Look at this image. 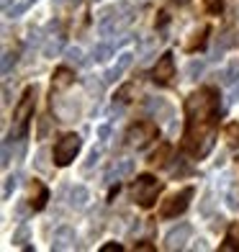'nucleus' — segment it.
Wrapping results in <instances>:
<instances>
[{
	"instance_id": "nucleus-1",
	"label": "nucleus",
	"mask_w": 239,
	"mask_h": 252,
	"mask_svg": "<svg viewBox=\"0 0 239 252\" xmlns=\"http://www.w3.org/2000/svg\"><path fill=\"white\" fill-rule=\"evenodd\" d=\"M219 124V95L213 88H201L185 98V131L183 150L193 157H206L216 139Z\"/></svg>"
},
{
	"instance_id": "nucleus-2",
	"label": "nucleus",
	"mask_w": 239,
	"mask_h": 252,
	"mask_svg": "<svg viewBox=\"0 0 239 252\" xmlns=\"http://www.w3.org/2000/svg\"><path fill=\"white\" fill-rule=\"evenodd\" d=\"M134 21V8L131 3H116L100 10L98 16V33L100 36H113V33L123 31Z\"/></svg>"
},
{
	"instance_id": "nucleus-3",
	"label": "nucleus",
	"mask_w": 239,
	"mask_h": 252,
	"mask_svg": "<svg viewBox=\"0 0 239 252\" xmlns=\"http://www.w3.org/2000/svg\"><path fill=\"white\" fill-rule=\"evenodd\" d=\"M159 190H162V183L152 175H139L131 186V198L142 206V209H152Z\"/></svg>"
},
{
	"instance_id": "nucleus-4",
	"label": "nucleus",
	"mask_w": 239,
	"mask_h": 252,
	"mask_svg": "<svg viewBox=\"0 0 239 252\" xmlns=\"http://www.w3.org/2000/svg\"><path fill=\"white\" fill-rule=\"evenodd\" d=\"M33 106H36V88H26L24 90V98H21V103L16 106L13 111V124H16V131L13 136H24L26 129H29V119L33 113ZM10 136V139H13Z\"/></svg>"
},
{
	"instance_id": "nucleus-5",
	"label": "nucleus",
	"mask_w": 239,
	"mask_h": 252,
	"mask_svg": "<svg viewBox=\"0 0 239 252\" xmlns=\"http://www.w3.org/2000/svg\"><path fill=\"white\" fill-rule=\"evenodd\" d=\"M83 150V139L77 134H64L60 142L54 144V165L57 167H67L77 157V152Z\"/></svg>"
},
{
	"instance_id": "nucleus-6",
	"label": "nucleus",
	"mask_w": 239,
	"mask_h": 252,
	"mask_svg": "<svg viewBox=\"0 0 239 252\" xmlns=\"http://www.w3.org/2000/svg\"><path fill=\"white\" fill-rule=\"evenodd\" d=\"M126 139L131 147H136V150H144L147 144H149L152 139H157V124L154 121H139V124H134L129 134H126Z\"/></svg>"
},
{
	"instance_id": "nucleus-7",
	"label": "nucleus",
	"mask_w": 239,
	"mask_h": 252,
	"mask_svg": "<svg viewBox=\"0 0 239 252\" xmlns=\"http://www.w3.org/2000/svg\"><path fill=\"white\" fill-rule=\"evenodd\" d=\"M193 193H196V190L188 186V188H183L180 193H175V196H170V201H165L162 209H159V216H162V219H175V216H180V214L188 209Z\"/></svg>"
},
{
	"instance_id": "nucleus-8",
	"label": "nucleus",
	"mask_w": 239,
	"mask_h": 252,
	"mask_svg": "<svg viewBox=\"0 0 239 252\" xmlns=\"http://www.w3.org/2000/svg\"><path fill=\"white\" fill-rule=\"evenodd\" d=\"M190 234H193V226H190L188 221L173 226V229L165 234V250H183L185 242L190 239Z\"/></svg>"
},
{
	"instance_id": "nucleus-9",
	"label": "nucleus",
	"mask_w": 239,
	"mask_h": 252,
	"mask_svg": "<svg viewBox=\"0 0 239 252\" xmlns=\"http://www.w3.org/2000/svg\"><path fill=\"white\" fill-rule=\"evenodd\" d=\"M175 77V60H173V54H162L157 60V64H154V70H152V80L157 85H167L170 80Z\"/></svg>"
},
{
	"instance_id": "nucleus-10",
	"label": "nucleus",
	"mask_w": 239,
	"mask_h": 252,
	"mask_svg": "<svg viewBox=\"0 0 239 252\" xmlns=\"http://www.w3.org/2000/svg\"><path fill=\"white\" fill-rule=\"evenodd\" d=\"M131 64H134V54H131V52H123V54H119L116 64H111L108 70H106V75H103V83H106V85H113L116 80H121V75L126 72Z\"/></svg>"
},
{
	"instance_id": "nucleus-11",
	"label": "nucleus",
	"mask_w": 239,
	"mask_h": 252,
	"mask_svg": "<svg viewBox=\"0 0 239 252\" xmlns=\"http://www.w3.org/2000/svg\"><path fill=\"white\" fill-rule=\"evenodd\" d=\"M77 242V234H75V229L72 226H60V229H54V237H52V250H72Z\"/></svg>"
},
{
	"instance_id": "nucleus-12",
	"label": "nucleus",
	"mask_w": 239,
	"mask_h": 252,
	"mask_svg": "<svg viewBox=\"0 0 239 252\" xmlns=\"http://www.w3.org/2000/svg\"><path fill=\"white\" fill-rule=\"evenodd\" d=\"M47 201H49V190H47V186H44L41 180H33L31 183V211H41L44 206H47Z\"/></svg>"
},
{
	"instance_id": "nucleus-13",
	"label": "nucleus",
	"mask_w": 239,
	"mask_h": 252,
	"mask_svg": "<svg viewBox=\"0 0 239 252\" xmlns=\"http://www.w3.org/2000/svg\"><path fill=\"white\" fill-rule=\"evenodd\" d=\"M144 108H147V113H152V116H154V119H159V121L173 116V106H170V103H167L165 98H149Z\"/></svg>"
},
{
	"instance_id": "nucleus-14",
	"label": "nucleus",
	"mask_w": 239,
	"mask_h": 252,
	"mask_svg": "<svg viewBox=\"0 0 239 252\" xmlns=\"http://www.w3.org/2000/svg\"><path fill=\"white\" fill-rule=\"evenodd\" d=\"M131 173H134V159L123 157V159H119V162H116V165H113V167L108 170V175H106V183L121 180V178H126V175H131Z\"/></svg>"
},
{
	"instance_id": "nucleus-15",
	"label": "nucleus",
	"mask_w": 239,
	"mask_h": 252,
	"mask_svg": "<svg viewBox=\"0 0 239 252\" xmlns=\"http://www.w3.org/2000/svg\"><path fill=\"white\" fill-rule=\"evenodd\" d=\"M67 198H70V206H72V209H85V206H88V198H90V193H88V188L85 186H72L70 188V196H67Z\"/></svg>"
},
{
	"instance_id": "nucleus-16",
	"label": "nucleus",
	"mask_w": 239,
	"mask_h": 252,
	"mask_svg": "<svg viewBox=\"0 0 239 252\" xmlns=\"http://www.w3.org/2000/svg\"><path fill=\"white\" fill-rule=\"evenodd\" d=\"M219 80H221V85H234V83H239V60H232L229 64H226V70L219 75Z\"/></svg>"
},
{
	"instance_id": "nucleus-17",
	"label": "nucleus",
	"mask_w": 239,
	"mask_h": 252,
	"mask_svg": "<svg viewBox=\"0 0 239 252\" xmlns=\"http://www.w3.org/2000/svg\"><path fill=\"white\" fill-rule=\"evenodd\" d=\"M64 47V36H49L44 44V57H57Z\"/></svg>"
},
{
	"instance_id": "nucleus-18",
	"label": "nucleus",
	"mask_w": 239,
	"mask_h": 252,
	"mask_svg": "<svg viewBox=\"0 0 239 252\" xmlns=\"http://www.w3.org/2000/svg\"><path fill=\"white\" fill-rule=\"evenodd\" d=\"M72 80L75 75L67 70V67H62V70H57V77H54V90H64V88H70L72 85Z\"/></svg>"
},
{
	"instance_id": "nucleus-19",
	"label": "nucleus",
	"mask_w": 239,
	"mask_h": 252,
	"mask_svg": "<svg viewBox=\"0 0 239 252\" xmlns=\"http://www.w3.org/2000/svg\"><path fill=\"white\" fill-rule=\"evenodd\" d=\"M29 5H31V0H13V5L5 8V16L8 18H18V16H24L29 10Z\"/></svg>"
},
{
	"instance_id": "nucleus-20",
	"label": "nucleus",
	"mask_w": 239,
	"mask_h": 252,
	"mask_svg": "<svg viewBox=\"0 0 239 252\" xmlns=\"http://www.w3.org/2000/svg\"><path fill=\"white\" fill-rule=\"evenodd\" d=\"M203 70H206V64H203L201 60H190L188 67H185V75H188V80H198L203 75Z\"/></svg>"
},
{
	"instance_id": "nucleus-21",
	"label": "nucleus",
	"mask_w": 239,
	"mask_h": 252,
	"mask_svg": "<svg viewBox=\"0 0 239 252\" xmlns=\"http://www.w3.org/2000/svg\"><path fill=\"white\" fill-rule=\"evenodd\" d=\"M111 54H113V47H111V44H98V47L93 49V62H106Z\"/></svg>"
},
{
	"instance_id": "nucleus-22",
	"label": "nucleus",
	"mask_w": 239,
	"mask_h": 252,
	"mask_svg": "<svg viewBox=\"0 0 239 252\" xmlns=\"http://www.w3.org/2000/svg\"><path fill=\"white\" fill-rule=\"evenodd\" d=\"M64 57H67V62L75 64V67L85 64V60H83V49H80V47H70V49L64 52Z\"/></svg>"
},
{
	"instance_id": "nucleus-23",
	"label": "nucleus",
	"mask_w": 239,
	"mask_h": 252,
	"mask_svg": "<svg viewBox=\"0 0 239 252\" xmlns=\"http://www.w3.org/2000/svg\"><path fill=\"white\" fill-rule=\"evenodd\" d=\"M16 60H18V54H16V52H10V49H5V52H3V75H8V72H10V67L16 64Z\"/></svg>"
},
{
	"instance_id": "nucleus-24",
	"label": "nucleus",
	"mask_w": 239,
	"mask_h": 252,
	"mask_svg": "<svg viewBox=\"0 0 239 252\" xmlns=\"http://www.w3.org/2000/svg\"><path fill=\"white\" fill-rule=\"evenodd\" d=\"M226 206H229L232 211L239 209V188H237V186H232L229 193H226Z\"/></svg>"
},
{
	"instance_id": "nucleus-25",
	"label": "nucleus",
	"mask_w": 239,
	"mask_h": 252,
	"mask_svg": "<svg viewBox=\"0 0 239 252\" xmlns=\"http://www.w3.org/2000/svg\"><path fill=\"white\" fill-rule=\"evenodd\" d=\"M26 242H29V226L24 224V226H18L16 232H13V245L21 247V245H26Z\"/></svg>"
},
{
	"instance_id": "nucleus-26",
	"label": "nucleus",
	"mask_w": 239,
	"mask_h": 252,
	"mask_svg": "<svg viewBox=\"0 0 239 252\" xmlns=\"http://www.w3.org/2000/svg\"><path fill=\"white\" fill-rule=\"evenodd\" d=\"M16 186H18V175H10V178H5V188H3V198H5V201L10 198V193L16 190Z\"/></svg>"
},
{
	"instance_id": "nucleus-27",
	"label": "nucleus",
	"mask_w": 239,
	"mask_h": 252,
	"mask_svg": "<svg viewBox=\"0 0 239 252\" xmlns=\"http://www.w3.org/2000/svg\"><path fill=\"white\" fill-rule=\"evenodd\" d=\"M33 165H36V170H41V173H47V150H39L36 152V159H33Z\"/></svg>"
},
{
	"instance_id": "nucleus-28",
	"label": "nucleus",
	"mask_w": 239,
	"mask_h": 252,
	"mask_svg": "<svg viewBox=\"0 0 239 252\" xmlns=\"http://www.w3.org/2000/svg\"><path fill=\"white\" fill-rule=\"evenodd\" d=\"M226 136H229L232 147H239V124H232L229 129H226Z\"/></svg>"
},
{
	"instance_id": "nucleus-29",
	"label": "nucleus",
	"mask_w": 239,
	"mask_h": 252,
	"mask_svg": "<svg viewBox=\"0 0 239 252\" xmlns=\"http://www.w3.org/2000/svg\"><path fill=\"white\" fill-rule=\"evenodd\" d=\"M167 152H170V147H167V144H165V147H159V152H154V155L149 157V162H152V165H162V162H165L162 157H167Z\"/></svg>"
},
{
	"instance_id": "nucleus-30",
	"label": "nucleus",
	"mask_w": 239,
	"mask_h": 252,
	"mask_svg": "<svg viewBox=\"0 0 239 252\" xmlns=\"http://www.w3.org/2000/svg\"><path fill=\"white\" fill-rule=\"evenodd\" d=\"M237 100H239V83H234V85H232L229 95H226V106H234Z\"/></svg>"
},
{
	"instance_id": "nucleus-31",
	"label": "nucleus",
	"mask_w": 239,
	"mask_h": 252,
	"mask_svg": "<svg viewBox=\"0 0 239 252\" xmlns=\"http://www.w3.org/2000/svg\"><path fill=\"white\" fill-rule=\"evenodd\" d=\"M203 3H206L209 13H213V16H216V13H221V8H224V5H221V0H203Z\"/></svg>"
},
{
	"instance_id": "nucleus-32",
	"label": "nucleus",
	"mask_w": 239,
	"mask_h": 252,
	"mask_svg": "<svg viewBox=\"0 0 239 252\" xmlns=\"http://www.w3.org/2000/svg\"><path fill=\"white\" fill-rule=\"evenodd\" d=\"M211 203H213V201H211V193H206V196H203V206H201V214H203V216L211 214Z\"/></svg>"
},
{
	"instance_id": "nucleus-33",
	"label": "nucleus",
	"mask_w": 239,
	"mask_h": 252,
	"mask_svg": "<svg viewBox=\"0 0 239 252\" xmlns=\"http://www.w3.org/2000/svg\"><path fill=\"white\" fill-rule=\"evenodd\" d=\"M108 134H111V124L98 126V139H100V142H106V139H108Z\"/></svg>"
},
{
	"instance_id": "nucleus-34",
	"label": "nucleus",
	"mask_w": 239,
	"mask_h": 252,
	"mask_svg": "<svg viewBox=\"0 0 239 252\" xmlns=\"http://www.w3.org/2000/svg\"><path fill=\"white\" fill-rule=\"evenodd\" d=\"M98 159H100V152H98V150H93V152L88 155V162H85V170H90V167H93V165L98 162Z\"/></svg>"
},
{
	"instance_id": "nucleus-35",
	"label": "nucleus",
	"mask_w": 239,
	"mask_h": 252,
	"mask_svg": "<svg viewBox=\"0 0 239 252\" xmlns=\"http://www.w3.org/2000/svg\"><path fill=\"white\" fill-rule=\"evenodd\" d=\"M29 209H31V203H18L16 216H18V219H26V216H29Z\"/></svg>"
},
{
	"instance_id": "nucleus-36",
	"label": "nucleus",
	"mask_w": 239,
	"mask_h": 252,
	"mask_svg": "<svg viewBox=\"0 0 239 252\" xmlns=\"http://www.w3.org/2000/svg\"><path fill=\"white\" fill-rule=\"evenodd\" d=\"M8 165H10V144L5 142L3 144V167H8Z\"/></svg>"
},
{
	"instance_id": "nucleus-37",
	"label": "nucleus",
	"mask_w": 239,
	"mask_h": 252,
	"mask_svg": "<svg viewBox=\"0 0 239 252\" xmlns=\"http://www.w3.org/2000/svg\"><path fill=\"white\" fill-rule=\"evenodd\" d=\"M47 131H49V121H47V119H41V124H39V136H41V139L47 136Z\"/></svg>"
},
{
	"instance_id": "nucleus-38",
	"label": "nucleus",
	"mask_w": 239,
	"mask_h": 252,
	"mask_svg": "<svg viewBox=\"0 0 239 252\" xmlns=\"http://www.w3.org/2000/svg\"><path fill=\"white\" fill-rule=\"evenodd\" d=\"M123 247L121 245H106V247H100V252H121Z\"/></svg>"
},
{
	"instance_id": "nucleus-39",
	"label": "nucleus",
	"mask_w": 239,
	"mask_h": 252,
	"mask_svg": "<svg viewBox=\"0 0 239 252\" xmlns=\"http://www.w3.org/2000/svg\"><path fill=\"white\" fill-rule=\"evenodd\" d=\"M134 250H136V252H152L154 247H152V245H147V242H142V245H136Z\"/></svg>"
},
{
	"instance_id": "nucleus-40",
	"label": "nucleus",
	"mask_w": 239,
	"mask_h": 252,
	"mask_svg": "<svg viewBox=\"0 0 239 252\" xmlns=\"http://www.w3.org/2000/svg\"><path fill=\"white\" fill-rule=\"evenodd\" d=\"M193 250H209V245H206V239H198V242L193 245Z\"/></svg>"
},
{
	"instance_id": "nucleus-41",
	"label": "nucleus",
	"mask_w": 239,
	"mask_h": 252,
	"mask_svg": "<svg viewBox=\"0 0 239 252\" xmlns=\"http://www.w3.org/2000/svg\"><path fill=\"white\" fill-rule=\"evenodd\" d=\"M8 103H10V90L3 88V106H8Z\"/></svg>"
},
{
	"instance_id": "nucleus-42",
	"label": "nucleus",
	"mask_w": 239,
	"mask_h": 252,
	"mask_svg": "<svg viewBox=\"0 0 239 252\" xmlns=\"http://www.w3.org/2000/svg\"><path fill=\"white\" fill-rule=\"evenodd\" d=\"M237 16H239V10H237Z\"/></svg>"
}]
</instances>
